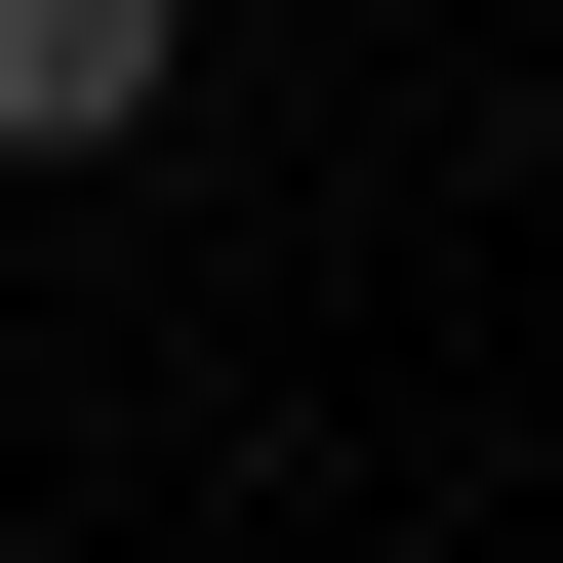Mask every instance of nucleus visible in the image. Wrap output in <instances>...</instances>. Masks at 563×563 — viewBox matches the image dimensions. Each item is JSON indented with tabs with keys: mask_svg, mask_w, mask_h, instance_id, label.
Wrapping results in <instances>:
<instances>
[{
	"mask_svg": "<svg viewBox=\"0 0 563 563\" xmlns=\"http://www.w3.org/2000/svg\"><path fill=\"white\" fill-rule=\"evenodd\" d=\"M162 81H201V0H0V162H121Z\"/></svg>",
	"mask_w": 563,
	"mask_h": 563,
	"instance_id": "1",
	"label": "nucleus"
}]
</instances>
